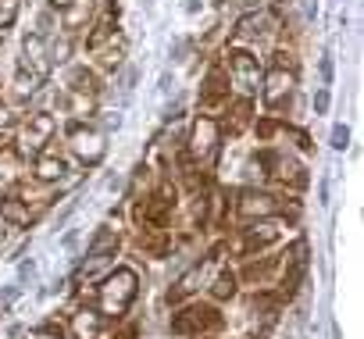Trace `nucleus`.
<instances>
[{"mask_svg": "<svg viewBox=\"0 0 364 339\" xmlns=\"http://www.w3.org/2000/svg\"><path fill=\"white\" fill-rule=\"evenodd\" d=\"M211 136H215V125H211V122H200V125H197V143H193V150H197V154H208V150H211Z\"/></svg>", "mask_w": 364, "mask_h": 339, "instance_id": "nucleus-1", "label": "nucleus"}, {"mask_svg": "<svg viewBox=\"0 0 364 339\" xmlns=\"http://www.w3.org/2000/svg\"><path fill=\"white\" fill-rule=\"evenodd\" d=\"M75 150L82 154V157H100V146H97V136H82V132H75Z\"/></svg>", "mask_w": 364, "mask_h": 339, "instance_id": "nucleus-2", "label": "nucleus"}, {"mask_svg": "<svg viewBox=\"0 0 364 339\" xmlns=\"http://www.w3.org/2000/svg\"><path fill=\"white\" fill-rule=\"evenodd\" d=\"M243 211H247V215H254V211L261 215V211H275V204H272L268 197H254V193H247V197H243Z\"/></svg>", "mask_w": 364, "mask_h": 339, "instance_id": "nucleus-3", "label": "nucleus"}, {"mask_svg": "<svg viewBox=\"0 0 364 339\" xmlns=\"http://www.w3.org/2000/svg\"><path fill=\"white\" fill-rule=\"evenodd\" d=\"M75 332H79V339H93L97 335V318H79L75 321Z\"/></svg>", "mask_w": 364, "mask_h": 339, "instance_id": "nucleus-4", "label": "nucleus"}, {"mask_svg": "<svg viewBox=\"0 0 364 339\" xmlns=\"http://www.w3.org/2000/svg\"><path fill=\"white\" fill-rule=\"evenodd\" d=\"M61 172H65L61 161H43V164H40V176H43V179H54V176H61Z\"/></svg>", "mask_w": 364, "mask_h": 339, "instance_id": "nucleus-5", "label": "nucleus"}, {"mask_svg": "<svg viewBox=\"0 0 364 339\" xmlns=\"http://www.w3.org/2000/svg\"><path fill=\"white\" fill-rule=\"evenodd\" d=\"M346 139H350V132H346L343 125H336V129H332V146H336V150H343V146H346Z\"/></svg>", "mask_w": 364, "mask_h": 339, "instance_id": "nucleus-6", "label": "nucleus"}, {"mask_svg": "<svg viewBox=\"0 0 364 339\" xmlns=\"http://www.w3.org/2000/svg\"><path fill=\"white\" fill-rule=\"evenodd\" d=\"M168 90H171V75H168V72H164V75H161V79H157V93H161V97H164V93H168Z\"/></svg>", "mask_w": 364, "mask_h": 339, "instance_id": "nucleus-7", "label": "nucleus"}, {"mask_svg": "<svg viewBox=\"0 0 364 339\" xmlns=\"http://www.w3.org/2000/svg\"><path fill=\"white\" fill-rule=\"evenodd\" d=\"M314 107H318V111H325V107H328V93H318V100H314Z\"/></svg>", "mask_w": 364, "mask_h": 339, "instance_id": "nucleus-8", "label": "nucleus"}, {"mask_svg": "<svg viewBox=\"0 0 364 339\" xmlns=\"http://www.w3.org/2000/svg\"><path fill=\"white\" fill-rule=\"evenodd\" d=\"M54 4H68V0H54Z\"/></svg>", "mask_w": 364, "mask_h": 339, "instance_id": "nucleus-9", "label": "nucleus"}]
</instances>
